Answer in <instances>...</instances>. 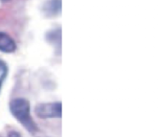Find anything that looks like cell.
I'll return each mask as SVG.
<instances>
[{
	"label": "cell",
	"instance_id": "obj_1",
	"mask_svg": "<svg viewBox=\"0 0 159 137\" xmlns=\"http://www.w3.org/2000/svg\"><path fill=\"white\" fill-rule=\"evenodd\" d=\"M10 111L29 133L36 134L39 131L37 124L31 114V106L28 100L24 98H16L10 103Z\"/></svg>",
	"mask_w": 159,
	"mask_h": 137
},
{
	"label": "cell",
	"instance_id": "obj_2",
	"mask_svg": "<svg viewBox=\"0 0 159 137\" xmlns=\"http://www.w3.org/2000/svg\"><path fill=\"white\" fill-rule=\"evenodd\" d=\"M61 103H44L39 104L35 108L36 115L42 119H52V118H61Z\"/></svg>",
	"mask_w": 159,
	"mask_h": 137
},
{
	"label": "cell",
	"instance_id": "obj_4",
	"mask_svg": "<svg viewBox=\"0 0 159 137\" xmlns=\"http://www.w3.org/2000/svg\"><path fill=\"white\" fill-rule=\"evenodd\" d=\"M61 0H50L45 5L44 10L47 13V15H56L61 11Z\"/></svg>",
	"mask_w": 159,
	"mask_h": 137
},
{
	"label": "cell",
	"instance_id": "obj_5",
	"mask_svg": "<svg viewBox=\"0 0 159 137\" xmlns=\"http://www.w3.org/2000/svg\"><path fill=\"white\" fill-rule=\"evenodd\" d=\"M7 73H8V67L6 63L3 61L0 60V86H1L3 81L5 80Z\"/></svg>",
	"mask_w": 159,
	"mask_h": 137
},
{
	"label": "cell",
	"instance_id": "obj_3",
	"mask_svg": "<svg viewBox=\"0 0 159 137\" xmlns=\"http://www.w3.org/2000/svg\"><path fill=\"white\" fill-rule=\"evenodd\" d=\"M16 49L15 40L8 34L0 32V52L3 53H14Z\"/></svg>",
	"mask_w": 159,
	"mask_h": 137
}]
</instances>
